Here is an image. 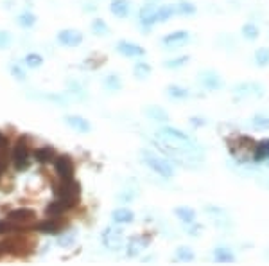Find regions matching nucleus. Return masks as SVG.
<instances>
[{"label":"nucleus","instance_id":"39448f33","mask_svg":"<svg viewBox=\"0 0 269 266\" xmlns=\"http://www.w3.org/2000/svg\"><path fill=\"white\" fill-rule=\"evenodd\" d=\"M103 245L109 250H120L124 245V234L117 227H106L103 230Z\"/></svg>","mask_w":269,"mask_h":266},{"label":"nucleus","instance_id":"c85d7f7f","mask_svg":"<svg viewBox=\"0 0 269 266\" xmlns=\"http://www.w3.org/2000/svg\"><path fill=\"white\" fill-rule=\"evenodd\" d=\"M104 87L109 90V92H119L122 89V83H120L119 76H113V74H109L104 78Z\"/></svg>","mask_w":269,"mask_h":266},{"label":"nucleus","instance_id":"7c9ffc66","mask_svg":"<svg viewBox=\"0 0 269 266\" xmlns=\"http://www.w3.org/2000/svg\"><path fill=\"white\" fill-rule=\"evenodd\" d=\"M255 61H257L259 67H268L269 65V49L268 47L257 49V53H255Z\"/></svg>","mask_w":269,"mask_h":266},{"label":"nucleus","instance_id":"f704fd0d","mask_svg":"<svg viewBox=\"0 0 269 266\" xmlns=\"http://www.w3.org/2000/svg\"><path fill=\"white\" fill-rule=\"evenodd\" d=\"M174 13H176V7H172V5H161V7H158V22H167Z\"/></svg>","mask_w":269,"mask_h":266},{"label":"nucleus","instance_id":"f8f14e48","mask_svg":"<svg viewBox=\"0 0 269 266\" xmlns=\"http://www.w3.org/2000/svg\"><path fill=\"white\" fill-rule=\"evenodd\" d=\"M147 245H149V237L134 236V237H131V239H130V243H128V250H126V256H128V257H136Z\"/></svg>","mask_w":269,"mask_h":266},{"label":"nucleus","instance_id":"7ed1b4c3","mask_svg":"<svg viewBox=\"0 0 269 266\" xmlns=\"http://www.w3.org/2000/svg\"><path fill=\"white\" fill-rule=\"evenodd\" d=\"M11 162H13L16 171H24V169L29 167V162H31V148H29V142H27L26 137H20V139L15 142V146L11 149Z\"/></svg>","mask_w":269,"mask_h":266},{"label":"nucleus","instance_id":"4c0bfd02","mask_svg":"<svg viewBox=\"0 0 269 266\" xmlns=\"http://www.w3.org/2000/svg\"><path fill=\"white\" fill-rule=\"evenodd\" d=\"M190 58L188 56H180V58H174V59H169L165 61V68H181L185 63H188Z\"/></svg>","mask_w":269,"mask_h":266},{"label":"nucleus","instance_id":"9d476101","mask_svg":"<svg viewBox=\"0 0 269 266\" xmlns=\"http://www.w3.org/2000/svg\"><path fill=\"white\" fill-rule=\"evenodd\" d=\"M57 42L65 47H78L79 43L83 42V34L76 29H65L57 34Z\"/></svg>","mask_w":269,"mask_h":266},{"label":"nucleus","instance_id":"9b49d317","mask_svg":"<svg viewBox=\"0 0 269 266\" xmlns=\"http://www.w3.org/2000/svg\"><path fill=\"white\" fill-rule=\"evenodd\" d=\"M117 51H119L122 56H128V58H136V56H144L145 54L144 47H140V45H136V43H133V42H126V40L119 42Z\"/></svg>","mask_w":269,"mask_h":266},{"label":"nucleus","instance_id":"423d86ee","mask_svg":"<svg viewBox=\"0 0 269 266\" xmlns=\"http://www.w3.org/2000/svg\"><path fill=\"white\" fill-rule=\"evenodd\" d=\"M7 219H9L15 229H22V227H27L36 221V214L29 209H15L7 214Z\"/></svg>","mask_w":269,"mask_h":266},{"label":"nucleus","instance_id":"c03bdc74","mask_svg":"<svg viewBox=\"0 0 269 266\" xmlns=\"http://www.w3.org/2000/svg\"><path fill=\"white\" fill-rule=\"evenodd\" d=\"M268 167H269V158H268Z\"/></svg>","mask_w":269,"mask_h":266},{"label":"nucleus","instance_id":"37998d69","mask_svg":"<svg viewBox=\"0 0 269 266\" xmlns=\"http://www.w3.org/2000/svg\"><path fill=\"white\" fill-rule=\"evenodd\" d=\"M0 254H2V245H0Z\"/></svg>","mask_w":269,"mask_h":266},{"label":"nucleus","instance_id":"a211bd4d","mask_svg":"<svg viewBox=\"0 0 269 266\" xmlns=\"http://www.w3.org/2000/svg\"><path fill=\"white\" fill-rule=\"evenodd\" d=\"M130 9L131 5L128 0H113L111 5H109V11H111L117 18H126V16L130 15Z\"/></svg>","mask_w":269,"mask_h":266},{"label":"nucleus","instance_id":"4468645a","mask_svg":"<svg viewBox=\"0 0 269 266\" xmlns=\"http://www.w3.org/2000/svg\"><path fill=\"white\" fill-rule=\"evenodd\" d=\"M65 225H67V221L61 218H52L47 219V221H43V223H38V229L42 230V232H45V234H57L59 230L65 229Z\"/></svg>","mask_w":269,"mask_h":266},{"label":"nucleus","instance_id":"f03ea898","mask_svg":"<svg viewBox=\"0 0 269 266\" xmlns=\"http://www.w3.org/2000/svg\"><path fill=\"white\" fill-rule=\"evenodd\" d=\"M54 193L59 200H63L65 204L74 209L79 202V196H81V187H79V183L74 182L72 180H61V182L54 185Z\"/></svg>","mask_w":269,"mask_h":266},{"label":"nucleus","instance_id":"6ab92c4d","mask_svg":"<svg viewBox=\"0 0 269 266\" xmlns=\"http://www.w3.org/2000/svg\"><path fill=\"white\" fill-rule=\"evenodd\" d=\"M34 158H36L40 164H49V162H54L56 151H54V148H51V146L38 148L36 151H34Z\"/></svg>","mask_w":269,"mask_h":266},{"label":"nucleus","instance_id":"ddd939ff","mask_svg":"<svg viewBox=\"0 0 269 266\" xmlns=\"http://www.w3.org/2000/svg\"><path fill=\"white\" fill-rule=\"evenodd\" d=\"M65 122H67V126H70L72 130L79 131V133H88V131L92 130L90 122L84 119V117H81V115H67V117H65Z\"/></svg>","mask_w":269,"mask_h":266},{"label":"nucleus","instance_id":"a878e982","mask_svg":"<svg viewBox=\"0 0 269 266\" xmlns=\"http://www.w3.org/2000/svg\"><path fill=\"white\" fill-rule=\"evenodd\" d=\"M16 22H18V26H20V27H26V29H29V27H32L34 24H36V16L32 15V13H29V11H24V13H20V15H18Z\"/></svg>","mask_w":269,"mask_h":266},{"label":"nucleus","instance_id":"dca6fc26","mask_svg":"<svg viewBox=\"0 0 269 266\" xmlns=\"http://www.w3.org/2000/svg\"><path fill=\"white\" fill-rule=\"evenodd\" d=\"M140 20L144 26H153L155 22H158V7L156 5H144L142 9H140Z\"/></svg>","mask_w":269,"mask_h":266},{"label":"nucleus","instance_id":"aec40b11","mask_svg":"<svg viewBox=\"0 0 269 266\" xmlns=\"http://www.w3.org/2000/svg\"><path fill=\"white\" fill-rule=\"evenodd\" d=\"M145 115L151 120H156V122H167L169 120V114L163 108H160V106H147L145 108Z\"/></svg>","mask_w":269,"mask_h":266},{"label":"nucleus","instance_id":"5701e85b","mask_svg":"<svg viewBox=\"0 0 269 266\" xmlns=\"http://www.w3.org/2000/svg\"><path fill=\"white\" fill-rule=\"evenodd\" d=\"M111 218H113L115 223H120V225H124V223H131L134 219V214L131 212L130 209H117L111 212Z\"/></svg>","mask_w":269,"mask_h":266},{"label":"nucleus","instance_id":"4be33fe9","mask_svg":"<svg viewBox=\"0 0 269 266\" xmlns=\"http://www.w3.org/2000/svg\"><path fill=\"white\" fill-rule=\"evenodd\" d=\"M269 158V141H260L253 149V160L255 162H262Z\"/></svg>","mask_w":269,"mask_h":266},{"label":"nucleus","instance_id":"c756f323","mask_svg":"<svg viewBox=\"0 0 269 266\" xmlns=\"http://www.w3.org/2000/svg\"><path fill=\"white\" fill-rule=\"evenodd\" d=\"M92 31H93V34H97V36H106L109 32V27L106 26V22L104 20L97 18V20L92 22Z\"/></svg>","mask_w":269,"mask_h":266},{"label":"nucleus","instance_id":"f257e3e1","mask_svg":"<svg viewBox=\"0 0 269 266\" xmlns=\"http://www.w3.org/2000/svg\"><path fill=\"white\" fill-rule=\"evenodd\" d=\"M257 146V142L251 139V137H246V135H239L232 141H228V148L232 155L237 160L241 162H246L248 158H253V149Z\"/></svg>","mask_w":269,"mask_h":266},{"label":"nucleus","instance_id":"473e14b6","mask_svg":"<svg viewBox=\"0 0 269 266\" xmlns=\"http://www.w3.org/2000/svg\"><path fill=\"white\" fill-rule=\"evenodd\" d=\"M24 63H26L29 68H38L43 63V58L36 53H29L26 58H24Z\"/></svg>","mask_w":269,"mask_h":266},{"label":"nucleus","instance_id":"1a4fd4ad","mask_svg":"<svg viewBox=\"0 0 269 266\" xmlns=\"http://www.w3.org/2000/svg\"><path fill=\"white\" fill-rule=\"evenodd\" d=\"M199 83L207 90H210V92H215V90L223 89V79H221V76H219L217 72H214V70H203V72H199Z\"/></svg>","mask_w":269,"mask_h":266},{"label":"nucleus","instance_id":"b1692460","mask_svg":"<svg viewBox=\"0 0 269 266\" xmlns=\"http://www.w3.org/2000/svg\"><path fill=\"white\" fill-rule=\"evenodd\" d=\"M167 94H169V97H172V99H187V97L190 95V92H188L185 87H180V85H169V87H167Z\"/></svg>","mask_w":269,"mask_h":266},{"label":"nucleus","instance_id":"2eb2a0df","mask_svg":"<svg viewBox=\"0 0 269 266\" xmlns=\"http://www.w3.org/2000/svg\"><path fill=\"white\" fill-rule=\"evenodd\" d=\"M188 40H190V34L187 31H176L163 38V45H167V47H180V45H185Z\"/></svg>","mask_w":269,"mask_h":266},{"label":"nucleus","instance_id":"2f4dec72","mask_svg":"<svg viewBox=\"0 0 269 266\" xmlns=\"http://www.w3.org/2000/svg\"><path fill=\"white\" fill-rule=\"evenodd\" d=\"M242 34L246 40H257L259 38V27L255 26V24H244L242 26Z\"/></svg>","mask_w":269,"mask_h":266},{"label":"nucleus","instance_id":"58836bf2","mask_svg":"<svg viewBox=\"0 0 269 266\" xmlns=\"http://www.w3.org/2000/svg\"><path fill=\"white\" fill-rule=\"evenodd\" d=\"M13 230H15V227H13V223H11L9 219H0V236L9 234Z\"/></svg>","mask_w":269,"mask_h":266},{"label":"nucleus","instance_id":"ea45409f","mask_svg":"<svg viewBox=\"0 0 269 266\" xmlns=\"http://www.w3.org/2000/svg\"><path fill=\"white\" fill-rule=\"evenodd\" d=\"M11 43V34L5 31H0V49H7Z\"/></svg>","mask_w":269,"mask_h":266},{"label":"nucleus","instance_id":"bb28decb","mask_svg":"<svg viewBox=\"0 0 269 266\" xmlns=\"http://www.w3.org/2000/svg\"><path fill=\"white\" fill-rule=\"evenodd\" d=\"M251 128L253 130H259V131H266L269 130V117L266 115H253V119H251Z\"/></svg>","mask_w":269,"mask_h":266},{"label":"nucleus","instance_id":"f3484780","mask_svg":"<svg viewBox=\"0 0 269 266\" xmlns=\"http://www.w3.org/2000/svg\"><path fill=\"white\" fill-rule=\"evenodd\" d=\"M67 210H70V207H68V205L65 204L63 200L56 198L54 202H51V204L47 205L45 212H47V216H52V218H61V216L67 212Z\"/></svg>","mask_w":269,"mask_h":266},{"label":"nucleus","instance_id":"6e6552de","mask_svg":"<svg viewBox=\"0 0 269 266\" xmlns=\"http://www.w3.org/2000/svg\"><path fill=\"white\" fill-rule=\"evenodd\" d=\"M233 92H235L237 97H262V95H264V87L259 83L246 81V83L235 85Z\"/></svg>","mask_w":269,"mask_h":266},{"label":"nucleus","instance_id":"72a5a7b5","mask_svg":"<svg viewBox=\"0 0 269 266\" xmlns=\"http://www.w3.org/2000/svg\"><path fill=\"white\" fill-rule=\"evenodd\" d=\"M133 74H134V78H138V79H144V78H147L151 74V67L147 65V63H136L134 65V68H133Z\"/></svg>","mask_w":269,"mask_h":266},{"label":"nucleus","instance_id":"a19ab883","mask_svg":"<svg viewBox=\"0 0 269 266\" xmlns=\"http://www.w3.org/2000/svg\"><path fill=\"white\" fill-rule=\"evenodd\" d=\"M11 74H13L18 81H24V79H26V72H24V68H20L18 65H13V67H11Z\"/></svg>","mask_w":269,"mask_h":266},{"label":"nucleus","instance_id":"79ce46f5","mask_svg":"<svg viewBox=\"0 0 269 266\" xmlns=\"http://www.w3.org/2000/svg\"><path fill=\"white\" fill-rule=\"evenodd\" d=\"M190 122H192V126H196V128H199V126H205V120L199 119V117H192Z\"/></svg>","mask_w":269,"mask_h":266},{"label":"nucleus","instance_id":"20e7f679","mask_svg":"<svg viewBox=\"0 0 269 266\" xmlns=\"http://www.w3.org/2000/svg\"><path fill=\"white\" fill-rule=\"evenodd\" d=\"M140 158L144 160L145 166L149 167V169H153L155 173H158L160 177L171 178L172 175H174V166H172L169 160H165V158L158 157V155H153V153L149 151H142Z\"/></svg>","mask_w":269,"mask_h":266},{"label":"nucleus","instance_id":"c9c22d12","mask_svg":"<svg viewBox=\"0 0 269 266\" xmlns=\"http://www.w3.org/2000/svg\"><path fill=\"white\" fill-rule=\"evenodd\" d=\"M76 243V232H67V234H61L57 237V245L63 246V248H68Z\"/></svg>","mask_w":269,"mask_h":266},{"label":"nucleus","instance_id":"e433bc0d","mask_svg":"<svg viewBox=\"0 0 269 266\" xmlns=\"http://www.w3.org/2000/svg\"><path fill=\"white\" fill-rule=\"evenodd\" d=\"M176 11L181 13V15H194V13H196V5L183 0V2H180V4L176 5Z\"/></svg>","mask_w":269,"mask_h":266},{"label":"nucleus","instance_id":"cd10ccee","mask_svg":"<svg viewBox=\"0 0 269 266\" xmlns=\"http://www.w3.org/2000/svg\"><path fill=\"white\" fill-rule=\"evenodd\" d=\"M194 250L188 248V246H180L176 250V261H181V263H190L194 261Z\"/></svg>","mask_w":269,"mask_h":266},{"label":"nucleus","instance_id":"393cba45","mask_svg":"<svg viewBox=\"0 0 269 266\" xmlns=\"http://www.w3.org/2000/svg\"><path fill=\"white\" fill-rule=\"evenodd\" d=\"M174 212H176L178 218L187 225H192L194 221H196V212H194L190 207H178Z\"/></svg>","mask_w":269,"mask_h":266},{"label":"nucleus","instance_id":"0eeeda50","mask_svg":"<svg viewBox=\"0 0 269 266\" xmlns=\"http://www.w3.org/2000/svg\"><path fill=\"white\" fill-rule=\"evenodd\" d=\"M54 167H56V173L59 175L61 180H72L74 178L76 166H74V160L68 155H57L54 158Z\"/></svg>","mask_w":269,"mask_h":266},{"label":"nucleus","instance_id":"412c9836","mask_svg":"<svg viewBox=\"0 0 269 266\" xmlns=\"http://www.w3.org/2000/svg\"><path fill=\"white\" fill-rule=\"evenodd\" d=\"M214 261L215 263H233L235 261V256H233V252L230 248H224V246H219L215 248L212 254Z\"/></svg>","mask_w":269,"mask_h":266}]
</instances>
